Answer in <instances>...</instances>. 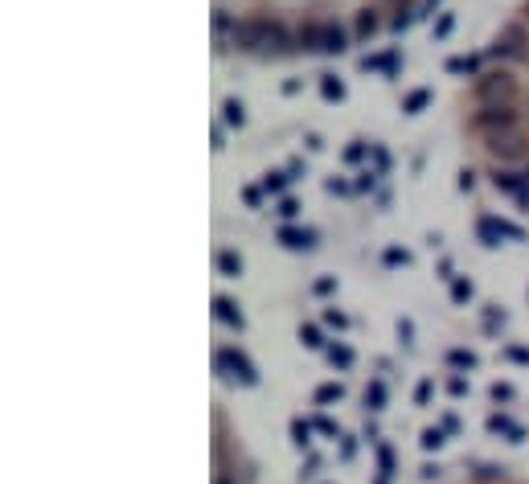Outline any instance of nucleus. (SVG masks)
<instances>
[{"mask_svg": "<svg viewBox=\"0 0 529 484\" xmlns=\"http://www.w3.org/2000/svg\"><path fill=\"white\" fill-rule=\"evenodd\" d=\"M459 140L488 189L529 214V0L484 37L468 66Z\"/></svg>", "mask_w": 529, "mask_h": 484, "instance_id": "f257e3e1", "label": "nucleus"}]
</instances>
